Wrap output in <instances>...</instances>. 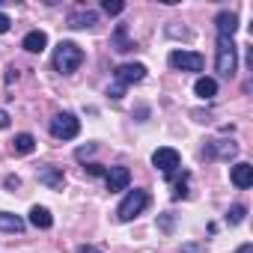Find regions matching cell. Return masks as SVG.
<instances>
[{
  "instance_id": "30bf717a",
  "label": "cell",
  "mask_w": 253,
  "mask_h": 253,
  "mask_svg": "<svg viewBox=\"0 0 253 253\" xmlns=\"http://www.w3.org/2000/svg\"><path fill=\"white\" fill-rule=\"evenodd\" d=\"M214 30H217V39H232L235 30H238V18H235V12H217V18H214Z\"/></svg>"
},
{
  "instance_id": "ac0fdd59",
  "label": "cell",
  "mask_w": 253,
  "mask_h": 253,
  "mask_svg": "<svg viewBox=\"0 0 253 253\" xmlns=\"http://www.w3.org/2000/svg\"><path fill=\"white\" fill-rule=\"evenodd\" d=\"M33 149H36V137L33 134H27V131L24 134H15V140H12V152L15 155H30Z\"/></svg>"
},
{
  "instance_id": "3957f363",
  "label": "cell",
  "mask_w": 253,
  "mask_h": 253,
  "mask_svg": "<svg viewBox=\"0 0 253 253\" xmlns=\"http://www.w3.org/2000/svg\"><path fill=\"white\" fill-rule=\"evenodd\" d=\"M214 69H217L223 78H232V75H235V69H238V51H235V42H232V39H217Z\"/></svg>"
},
{
  "instance_id": "44dd1931",
  "label": "cell",
  "mask_w": 253,
  "mask_h": 253,
  "mask_svg": "<svg viewBox=\"0 0 253 253\" xmlns=\"http://www.w3.org/2000/svg\"><path fill=\"white\" fill-rule=\"evenodd\" d=\"M101 9H104L107 15H119V12L125 9V3H122V0H104V3H101Z\"/></svg>"
},
{
  "instance_id": "f1b7e54d",
  "label": "cell",
  "mask_w": 253,
  "mask_h": 253,
  "mask_svg": "<svg viewBox=\"0 0 253 253\" xmlns=\"http://www.w3.org/2000/svg\"><path fill=\"white\" fill-rule=\"evenodd\" d=\"M3 185H6V188H18L21 182H18V176H6V182H3Z\"/></svg>"
},
{
  "instance_id": "7402d4cb",
  "label": "cell",
  "mask_w": 253,
  "mask_h": 253,
  "mask_svg": "<svg viewBox=\"0 0 253 253\" xmlns=\"http://www.w3.org/2000/svg\"><path fill=\"white\" fill-rule=\"evenodd\" d=\"M188 197V173L182 176V182L176 185V191H173V200H185Z\"/></svg>"
},
{
  "instance_id": "cb8c5ba5",
  "label": "cell",
  "mask_w": 253,
  "mask_h": 253,
  "mask_svg": "<svg viewBox=\"0 0 253 253\" xmlns=\"http://www.w3.org/2000/svg\"><path fill=\"white\" fill-rule=\"evenodd\" d=\"M9 27H12V18H9L6 12H0V33H6Z\"/></svg>"
},
{
  "instance_id": "52a82bcc",
  "label": "cell",
  "mask_w": 253,
  "mask_h": 253,
  "mask_svg": "<svg viewBox=\"0 0 253 253\" xmlns=\"http://www.w3.org/2000/svg\"><path fill=\"white\" fill-rule=\"evenodd\" d=\"M113 78L119 86H131V84H140L146 78V66L143 63H125V66H116L113 69Z\"/></svg>"
},
{
  "instance_id": "ffe728a7",
  "label": "cell",
  "mask_w": 253,
  "mask_h": 253,
  "mask_svg": "<svg viewBox=\"0 0 253 253\" xmlns=\"http://www.w3.org/2000/svg\"><path fill=\"white\" fill-rule=\"evenodd\" d=\"M244 214H247V209H244L241 203H235V206L226 211V223H229V226H238V223L244 220Z\"/></svg>"
},
{
  "instance_id": "ba28073f",
  "label": "cell",
  "mask_w": 253,
  "mask_h": 253,
  "mask_svg": "<svg viewBox=\"0 0 253 253\" xmlns=\"http://www.w3.org/2000/svg\"><path fill=\"white\" fill-rule=\"evenodd\" d=\"M104 182H107V191H110V194L125 191V188L131 185V170H128V167H107Z\"/></svg>"
},
{
  "instance_id": "d4e9b609",
  "label": "cell",
  "mask_w": 253,
  "mask_h": 253,
  "mask_svg": "<svg viewBox=\"0 0 253 253\" xmlns=\"http://www.w3.org/2000/svg\"><path fill=\"white\" fill-rule=\"evenodd\" d=\"M86 173H89V176H104L107 170H104L101 164H89V167H86Z\"/></svg>"
},
{
  "instance_id": "8992f818",
  "label": "cell",
  "mask_w": 253,
  "mask_h": 253,
  "mask_svg": "<svg viewBox=\"0 0 253 253\" xmlns=\"http://www.w3.org/2000/svg\"><path fill=\"white\" fill-rule=\"evenodd\" d=\"M152 164H155L164 176H173V173L179 170L182 158H179V152H176L173 146H161V149H155V152H152Z\"/></svg>"
},
{
  "instance_id": "4316f807",
  "label": "cell",
  "mask_w": 253,
  "mask_h": 253,
  "mask_svg": "<svg viewBox=\"0 0 253 253\" xmlns=\"http://www.w3.org/2000/svg\"><path fill=\"white\" fill-rule=\"evenodd\" d=\"M78 253H101V250H98V247H92V244H81V247H78Z\"/></svg>"
},
{
  "instance_id": "d6986e66",
  "label": "cell",
  "mask_w": 253,
  "mask_h": 253,
  "mask_svg": "<svg viewBox=\"0 0 253 253\" xmlns=\"http://www.w3.org/2000/svg\"><path fill=\"white\" fill-rule=\"evenodd\" d=\"M194 92H197L200 98H214V95H217V81H214V78H197Z\"/></svg>"
},
{
  "instance_id": "9a60e30c",
  "label": "cell",
  "mask_w": 253,
  "mask_h": 253,
  "mask_svg": "<svg viewBox=\"0 0 253 253\" xmlns=\"http://www.w3.org/2000/svg\"><path fill=\"white\" fill-rule=\"evenodd\" d=\"M110 45H113V51H119V54L134 51V42L128 39V27L119 24V27H116V33H113V39H110Z\"/></svg>"
},
{
  "instance_id": "1f68e13d",
  "label": "cell",
  "mask_w": 253,
  "mask_h": 253,
  "mask_svg": "<svg viewBox=\"0 0 253 253\" xmlns=\"http://www.w3.org/2000/svg\"><path fill=\"white\" fill-rule=\"evenodd\" d=\"M235 253H253V244H250V241H247V244H241V247H238V250H235Z\"/></svg>"
},
{
  "instance_id": "e0dca14e",
  "label": "cell",
  "mask_w": 253,
  "mask_h": 253,
  "mask_svg": "<svg viewBox=\"0 0 253 253\" xmlns=\"http://www.w3.org/2000/svg\"><path fill=\"white\" fill-rule=\"evenodd\" d=\"M24 229V220L18 217V214H12V211H0V232H21Z\"/></svg>"
},
{
  "instance_id": "7c38bea8",
  "label": "cell",
  "mask_w": 253,
  "mask_h": 253,
  "mask_svg": "<svg viewBox=\"0 0 253 253\" xmlns=\"http://www.w3.org/2000/svg\"><path fill=\"white\" fill-rule=\"evenodd\" d=\"M95 24H98V15L92 9H78V12L69 15V27L72 30H86V27H95Z\"/></svg>"
},
{
  "instance_id": "6da1fadb",
  "label": "cell",
  "mask_w": 253,
  "mask_h": 253,
  "mask_svg": "<svg viewBox=\"0 0 253 253\" xmlns=\"http://www.w3.org/2000/svg\"><path fill=\"white\" fill-rule=\"evenodd\" d=\"M81 63H84V51H81L75 42H60V45L54 48V69H57L60 75L78 72Z\"/></svg>"
},
{
  "instance_id": "5bb4252c",
  "label": "cell",
  "mask_w": 253,
  "mask_h": 253,
  "mask_svg": "<svg viewBox=\"0 0 253 253\" xmlns=\"http://www.w3.org/2000/svg\"><path fill=\"white\" fill-rule=\"evenodd\" d=\"M30 223H33L36 229H51V226H54V214H51L45 206H33V209H30Z\"/></svg>"
},
{
  "instance_id": "5b68a950",
  "label": "cell",
  "mask_w": 253,
  "mask_h": 253,
  "mask_svg": "<svg viewBox=\"0 0 253 253\" xmlns=\"http://www.w3.org/2000/svg\"><path fill=\"white\" fill-rule=\"evenodd\" d=\"M170 66L179 69V72H203L206 57L197 54V51H173L170 54Z\"/></svg>"
},
{
  "instance_id": "9c48e42d",
  "label": "cell",
  "mask_w": 253,
  "mask_h": 253,
  "mask_svg": "<svg viewBox=\"0 0 253 253\" xmlns=\"http://www.w3.org/2000/svg\"><path fill=\"white\" fill-rule=\"evenodd\" d=\"M39 182L45 185V188H51V191H63V185H66V173H63V167H39Z\"/></svg>"
},
{
  "instance_id": "603a6c76",
  "label": "cell",
  "mask_w": 253,
  "mask_h": 253,
  "mask_svg": "<svg viewBox=\"0 0 253 253\" xmlns=\"http://www.w3.org/2000/svg\"><path fill=\"white\" fill-rule=\"evenodd\" d=\"M92 152H95V143H86V146H81V149L75 152V158H78V161H84V158H86V155H92Z\"/></svg>"
},
{
  "instance_id": "484cf974",
  "label": "cell",
  "mask_w": 253,
  "mask_h": 253,
  "mask_svg": "<svg viewBox=\"0 0 253 253\" xmlns=\"http://www.w3.org/2000/svg\"><path fill=\"white\" fill-rule=\"evenodd\" d=\"M122 92H125V86H119V84H113V89L107 92L110 98H122Z\"/></svg>"
},
{
  "instance_id": "277c9868",
  "label": "cell",
  "mask_w": 253,
  "mask_h": 253,
  "mask_svg": "<svg viewBox=\"0 0 253 253\" xmlns=\"http://www.w3.org/2000/svg\"><path fill=\"white\" fill-rule=\"evenodd\" d=\"M48 131H51V137H57V140H75V137L81 134V119H78L75 113H57V116L51 119V125H48Z\"/></svg>"
},
{
  "instance_id": "2e32d148",
  "label": "cell",
  "mask_w": 253,
  "mask_h": 253,
  "mask_svg": "<svg viewBox=\"0 0 253 253\" xmlns=\"http://www.w3.org/2000/svg\"><path fill=\"white\" fill-rule=\"evenodd\" d=\"M238 152V146L232 143V140H214L211 146H209V152H203V155H209V158H214V155H220V158H232Z\"/></svg>"
},
{
  "instance_id": "83f0119b",
  "label": "cell",
  "mask_w": 253,
  "mask_h": 253,
  "mask_svg": "<svg viewBox=\"0 0 253 253\" xmlns=\"http://www.w3.org/2000/svg\"><path fill=\"white\" fill-rule=\"evenodd\" d=\"M0 128H9V113L0 110Z\"/></svg>"
},
{
  "instance_id": "4dcf8cb0",
  "label": "cell",
  "mask_w": 253,
  "mask_h": 253,
  "mask_svg": "<svg viewBox=\"0 0 253 253\" xmlns=\"http://www.w3.org/2000/svg\"><path fill=\"white\" fill-rule=\"evenodd\" d=\"M179 253H200V247H197V244H185Z\"/></svg>"
},
{
  "instance_id": "f546056e",
  "label": "cell",
  "mask_w": 253,
  "mask_h": 253,
  "mask_svg": "<svg viewBox=\"0 0 253 253\" xmlns=\"http://www.w3.org/2000/svg\"><path fill=\"white\" fill-rule=\"evenodd\" d=\"M161 226H164V232H170V229H173V220H170V214H164V217H161Z\"/></svg>"
},
{
  "instance_id": "8fae6325",
  "label": "cell",
  "mask_w": 253,
  "mask_h": 253,
  "mask_svg": "<svg viewBox=\"0 0 253 253\" xmlns=\"http://www.w3.org/2000/svg\"><path fill=\"white\" fill-rule=\"evenodd\" d=\"M229 179H232V185H235V188L247 191V188L253 185V164H247V161L235 164V167L229 170Z\"/></svg>"
},
{
  "instance_id": "7a4b0ae2",
  "label": "cell",
  "mask_w": 253,
  "mask_h": 253,
  "mask_svg": "<svg viewBox=\"0 0 253 253\" xmlns=\"http://www.w3.org/2000/svg\"><path fill=\"white\" fill-rule=\"evenodd\" d=\"M152 203V197H149V191H143V188H134V191H128L125 194V200L119 203V209H116V217L122 220V223H128V220H134L140 211H146V206Z\"/></svg>"
},
{
  "instance_id": "4fadbf2b",
  "label": "cell",
  "mask_w": 253,
  "mask_h": 253,
  "mask_svg": "<svg viewBox=\"0 0 253 253\" xmlns=\"http://www.w3.org/2000/svg\"><path fill=\"white\" fill-rule=\"evenodd\" d=\"M21 48L30 51V54H42V51L48 48V36H45V30H30V33L24 36Z\"/></svg>"
}]
</instances>
